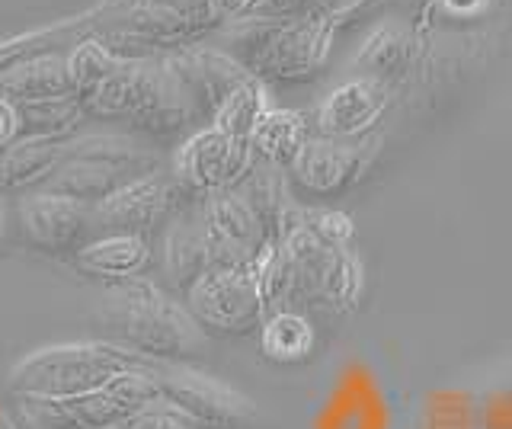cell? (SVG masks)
Returning <instances> with one entry per match:
<instances>
[{
  "instance_id": "23",
  "label": "cell",
  "mask_w": 512,
  "mask_h": 429,
  "mask_svg": "<svg viewBox=\"0 0 512 429\" xmlns=\"http://www.w3.org/2000/svg\"><path fill=\"white\" fill-rule=\"evenodd\" d=\"M311 125L295 109H279L272 106L269 113L260 119L256 132L250 138V151L256 161H266L272 167L288 170L295 164V157L301 154V148L311 141Z\"/></svg>"
},
{
  "instance_id": "18",
  "label": "cell",
  "mask_w": 512,
  "mask_h": 429,
  "mask_svg": "<svg viewBox=\"0 0 512 429\" xmlns=\"http://www.w3.org/2000/svg\"><path fill=\"white\" fill-rule=\"evenodd\" d=\"M237 189L253 205L256 218L263 221L269 244H282L285 234L301 225L304 209L292 196V177H288V170L272 167L266 161H256Z\"/></svg>"
},
{
  "instance_id": "19",
  "label": "cell",
  "mask_w": 512,
  "mask_h": 429,
  "mask_svg": "<svg viewBox=\"0 0 512 429\" xmlns=\"http://www.w3.org/2000/svg\"><path fill=\"white\" fill-rule=\"evenodd\" d=\"M74 263L80 273L119 285V282L141 279L148 273V266L154 263V247L148 237H141V234L106 231L80 247L74 253Z\"/></svg>"
},
{
  "instance_id": "4",
  "label": "cell",
  "mask_w": 512,
  "mask_h": 429,
  "mask_svg": "<svg viewBox=\"0 0 512 429\" xmlns=\"http://www.w3.org/2000/svg\"><path fill=\"white\" fill-rule=\"evenodd\" d=\"M295 279L298 308L330 305L336 311H352L365 289V269L349 247H333L317 237L308 225L292 228L279 244Z\"/></svg>"
},
{
  "instance_id": "22",
  "label": "cell",
  "mask_w": 512,
  "mask_h": 429,
  "mask_svg": "<svg viewBox=\"0 0 512 429\" xmlns=\"http://www.w3.org/2000/svg\"><path fill=\"white\" fill-rule=\"evenodd\" d=\"M0 97L10 100L13 106L71 97L68 55H42L4 71L0 74Z\"/></svg>"
},
{
  "instance_id": "28",
  "label": "cell",
  "mask_w": 512,
  "mask_h": 429,
  "mask_svg": "<svg viewBox=\"0 0 512 429\" xmlns=\"http://www.w3.org/2000/svg\"><path fill=\"white\" fill-rule=\"evenodd\" d=\"M135 71H138V61H122V68L112 71L100 87H93L87 97H77L87 119H128Z\"/></svg>"
},
{
  "instance_id": "31",
  "label": "cell",
  "mask_w": 512,
  "mask_h": 429,
  "mask_svg": "<svg viewBox=\"0 0 512 429\" xmlns=\"http://www.w3.org/2000/svg\"><path fill=\"white\" fill-rule=\"evenodd\" d=\"M324 10V0H247L240 17H260V20H304Z\"/></svg>"
},
{
  "instance_id": "13",
  "label": "cell",
  "mask_w": 512,
  "mask_h": 429,
  "mask_svg": "<svg viewBox=\"0 0 512 429\" xmlns=\"http://www.w3.org/2000/svg\"><path fill=\"white\" fill-rule=\"evenodd\" d=\"M340 33L327 17H304V20H288L279 26V33L263 49V55L253 61L250 74L260 81H311V77L324 68L330 55V42Z\"/></svg>"
},
{
  "instance_id": "24",
  "label": "cell",
  "mask_w": 512,
  "mask_h": 429,
  "mask_svg": "<svg viewBox=\"0 0 512 429\" xmlns=\"http://www.w3.org/2000/svg\"><path fill=\"white\" fill-rule=\"evenodd\" d=\"M87 39H90L87 13L77 20L48 26V29H32V33H23L10 42H0V74L16 65H26L32 58H42V55H68Z\"/></svg>"
},
{
  "instance_id": "1",
  "label": "cell",
  "mask_w": 512,
  "mask_h": 429,
  "mask_svg": "<svg viewBox=\"0 0 512 429\" xmlns=\"http://www.w3.org/2000/svg\"><path fill=\"white\" fill-rule=\"evenodd\" d=\"M93 317L109 343L154 362L192 359L205 349V330L189 308L180 305L160 282L144 276L112 285Z\"/></svg>"
},
{
  "instance_id": "7",
  "label": "cell",
  "mask_w": 512,
  "mask_h": 429,
  "mask_svg": "<svg viewBox=\"0 0 512 429\" xmlns=\"http://www.w3.org/2000/svg\"><path fill=\"white\" fill-rule=\"evenodd\" d=\"M192 196L189 189L176 180V173L157 170L151 177H141L119 189L116 196L96 205V231H119V234H141L151 241V234L164 231L170 221L189 209Z\"/></svg>"
},
{
  "instance_id": "15",
  "label": "cell",
  "mask_w": 512,
  "mask_h": 429,
  "mask_svg": "<svg viewBox=\"0 0 512 429\" xmlns=\"http://www.w3.org/2000/svg\"><path fill=\"white\" fill-rule=\"evenodd\" d=\"M164 61L183 81L189 97L196 100L202 122H212L218 106L253 77L240 61H234L218 45H183V49L164 52Z\"/></svg>"
},
{
  "instance_id": "17",
  "label": "cell",
  "mask_w": 512,
  "mask_h": 429,
  "mask_svg": "<svg viewBox=\"0 0 512 429\" xmlns=\"http://www.w3.org/2000/svg\"><path fill=\"white\" fill-rule=\"evenodd\" d=\"M157 266H160V285L183 298L212 269V250H208V234L202 225L199 205H189V209H183L160 231Z\"/></svg>"
},
{
  "instance_id": "32",
  "label": "cell",
  "mask_w": 512,
  "mask_h": 429,
  "mask_svg": "<svg viewBox=\"0 0 512 429\" xmlns=\"http://www.w3.org/2000/svg\"><path fill=\"white\" fill-rule=\"evenodd\" d=\"M301 221L333 247H349L352 231H356L352 228V218L343 215L340 209H304Z\"/></svg>"
},
{
  "instance_id": "34",
  "label": "cell",
  "mask_w": 512,
  "mask_h": 429,
  "mask_svg": "<svg viewBox=\"0 0 512 429\" xmlns=\"http://www.w3.org/2000/svg\"><path fill=\"white\" fill-rule=\"evenodd\" d=\"M16 138H20V109L0 97V154H4Z\"/></svg>"
},
{
  "instance_id": "25",
  "label": "cell",
  "mask_w": 512,
  "mask_h": 429,
  "mask_svg": "<svg viewBox=\"0 0 512 429\" xmlns=\"http://www.w3.org/2000/svg\"><path fill=\"white\" fill-rule=\"evenodd\" d=\"M314 343H317V330L301 311H276L263 321L260 349L269 362H279V365L304 362V359H311Z\"/></svg>"
},
{
  "instance_id": "30",
  "label": "cell",
  "mask_w": 512,
  "mask_h": 429,
  "mask_svg": "<svg viewBox=\"0 0 512 429\" xmlns=\"http://www.w3.org/2000/svg\"><path fill=\"white\" fill-rule=\"evenodd\" d=\"M119 429H208L199 420H192L186 410H180L170 401H154L144 410H138L135 417H128L125 423H119Z\"/></svg>"
},
{
  "instance_id": "8",
  "label": "cell",
  "mask_w": 512,
  "mask_h": 429,
  "mask_svg": "<svg viewBox=\"0 0 512 429\" xmlns=\"http://www.w3.org/2000/svg\"><path fill=\"white\" fill-rule=\"evenodd\" d=\"M199 212L212 250V269H253L269 247V237L244 193L237 186L221 189L199 199Z\"/></svg>"
},
{
  "instance_id": "29",
  "label": "cell",
  "mask_w": 512,
  "mask_h": 429,
  "mask_svg": "<svg viewBox=\"0 0 512 429\" xmlns=\"http://www.w3.org/2000/svg\"><path fill=\"white\" fill-rule=\"evenodd\" d=\"M119 55H112L103 42L87 39L80 42L74 52H68V81L74 97H87L93 87H100L112 71L122 68Z\"/></svg>"
},
{
  "instance_id": "20",
  "label": "cell",
  "mask_w": 512,
  "mask_h": 429,
  "mask_svg": "<svg viewBox=\"0 0 512 429\" xmlns=\"http://www.w3.org/2000/svg\"><path fill=\"white\" fill-rule=\"evenodd\" d=\"M413 61H416L413 29L407 23L384 20L365 36L352 68L359 71V77H372V81L391 87L394 81H400V77H407L413 71Z\"/></svg>"
},
{
  "instance_id": "35",
  "label": "cell",
  "mask_w": 512,
  "mask_h": 429,
  "mask_svg": "<svg viewBox=\"0 0 512 429\" xmlns=\"http://www.w3.org/2000/svg\"><path fill=\"white\" fill-rule=\"evenodd\" d=\"M103 4H119V0H103Z\"/></svg>"
},
{
  "instance_id": "6",
  "label": "cell",
  "mask_w": 512,
  "mask_h": 429,
  "mask_svg": "<svg viewBox=\"0 0 512 429\" xmlns=\"http://www.w3.org/2000/svg\"><path fill=\"white\" fill-rule=\"evenodd\" d=\"M186 308L215 337H247L269 317L253 269H208L186 292Z\"/></svg>"
},
{
  "instance_id": "33",
  "label": "cell",
  "mask_w": 512,
  "mask_h": 429,
  "mask_svg": "<svg viewBox=\"0 0 512 429\" xmlns=\"http://www.w3.org/2000/svg\"><path fill=\"white\" fill-rule=\"evenodd\" d=\"M429 4L436 7L445 20L464 23V20H477L480 13L493 4V0H429Z\"/></svg>"
},
{
  "instance_id": "21",
  "label": "cell",
  "mask_w": 512,
  "mask_h": 429,
  "mask_svg": "<svg viewBox=\"0 0 512 429\" xmlns=\"http://www.w3.org/2000/svg\"><path fill=\"white\" fill-rule=\"evenodd\" d=\"M71 141L16 138L13 145L0 154V189H42L52 180V173L61 167Z\"/></svg>"
},
{
  "instance_id": "26",
  "label": "cell",
  "mask_w": 512,
  "mask_h": 429,
  "mask_svg": "<svg viewBox=\"0 0 512 429\" xmlns=\"http://www.w3.org/2000/svg\"><path fill=\"white\" fill-rule=\"evenodd\" d=\"M20 109V138H55V141H71L80 125L87 122V113L80 100L74 97H58L45 103H29L16 106Z\"/></svg>"
},
{
  "instance_id": "12",
  "label": "cell",
  "mask_w": 512,
  "mask_h": 429,
  "mask_svg": "<svg viewBox=\"0 0 512 429\" xmlns=\"http://www.w3.org/2000/svg\"><path fill=\"white\" fill-rule=\"evenodd\" d=\"M375 145L378 141L372 135L368 138L311 135V141L295 157V164L288 167V177L308 196H320V199L340 196L365 177V170L375 157Z\"/></svg>"
},
{
  "instance_id": "3",
  "label": "cell",
  "mask_w": 512,
  "mask_h": 429,
  "mask_svg": "<svg viewBox=\"0 0 512 429\" xmlns=\"http://www.w3.org/2000/svg\"><path fill=\"white\" fill-rule=\"evenodd\" d=\"M160 170V154L125 135H87L74 138L61 167L39 193L68 196L87 205H100L119 189Z\"/></svg>"
},
{
  "instance_id": "11",
  "label": "cell",
  "mask_w": 512,
  "mask_h": 429,
  "mask_svg": "<svg viewBox=\"0 0 512 429\" xmlns=\"http://www.w3.org/2000/svg\"><path fill=\"white\" fill-rule=\"evenodd\" d=\"M128 122L138 132H148L157 138L180 135L189 125L202 122V113L189 90L176 77L164 55L141 58L135 71V90H132V109H128Z\"/></svg>"
},
{
  "instance_id": "14",
  "label": "cell",
  "mask_w": 512,
  "mask_h": 429,
  "mask_svg": "<svg viewBox=\"0 0 512 429\" xmlns=\"http://www.w3.org/2000/svg\"><path fill=\"white\" fill-rule=\"evenodd\" d=\"M20 234L29 247L42 253H74L93 241L96 234V205L77 202L68 196L32 193L16 209Z\"/></svg>"
},
{
  "instance_id": "5",
  "label": "cell",
  "mask_w": 512,
  "mask_h": 429,
  "mask_svg": "<svg viewBox=\"0 0 512 429\" xmlns=\"http://www.w3.org/2000/svg\"><path fill=\"white\" fill-rule=\"evenodd\" d=\"M157 365L151 369H135L112 385L93 391L77 401H61V404H26L29 423L39 429H112L135 417L138 410L160 401V381H157Z\"/></svg>"
},
{
  "instance_id": "10",
  "label": "cell",
  "mask_w": 512,
  "mask_h": 429,
  "mask_svg": "<svg viewBox=\"0 0 512 429\" xmlns=\"http://www.w3.org/2000/svg\"><path fill=\"white\" fill-rule=\"evenodd\" d=\"M157 381L164 401L186 410L192 420H199L208 429H240L256 417L250 397L224 385L215 375L186 369V365L176 362H160Z\"/></svg>"
},
{
  "instance_id": "27",
  "label": "cell",
  "mask_w": 512,
  "mask_h": 429,
  "mask_svg": "<svg viewBox=\"0 0 512 429\" xmlns=\"http://www.w3.org/2000/svg\"><path fill=\"white\" fill-rule=\"evenodd\" d=\"M269 93H266V84L260 81V77H250L247 84H240L228 100H224L218 106V113L212 116V129L231 135L237 141H247L256 132V125H260V119L269 113Z\"/></svg>"
},
{
  "instance_id": "16",
  "label": "cell",
  "mask_w": 512,
  "mask_h": 429,
  "mask_svg": "<svg viewBox=\"0 0 512 429\" xmlns=\"http://www.w3.org/2000/svg\"><path fill=\"white\" fill-rule=\"evenodd\" d=\"M391 106V87L372 77H349L317 106L314 129L327 138H368Z\"/></svg>"
},
{
  "instance_id": "2",
  "label": "cell",
  "mask_w": 512,
  "mask_h": 429,
  "mask_svg": "<svg viewBox=\"0 0 512 429\" xmlns=\"http://www.w3.org/2000/svg\"><path fill=\"white\" fill-rule=\"evenodd\" d=\"M151 365L154 359H144L109 340L55 343L16 362L7 388L26 404H61L87 397L128 372L151 369Z\"/></svg>"
},
{
  "instance_id": "9",
  "label": "cell",
  "mask_w": 512,
  "mask_h": 429,
  "mask_svg": "<svg viewBox=\"0 0 512 429\" xmlns=\"http://www.w3.org/2000/svg\"><path fill=\"white\" fill-rule=\"evenodd\" d=\"M256 157L250 151L247 141H237L231 135H224L212 125L192 132L180 151H176L173 173L192 196H212L221 189H234L244 183V177L253 170Z\"/></svg>"
}]
</instances>
